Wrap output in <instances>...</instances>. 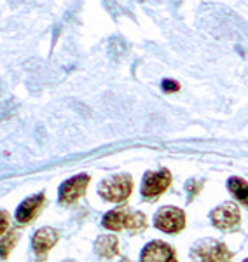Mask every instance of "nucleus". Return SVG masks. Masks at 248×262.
<instances>
[{"instance_id": "4468645a", "label": "nucleus", "mask_w": 248, "mask_h": 262, "mask_svg": "<svg viewBox=\"0 0 248 262\" xmlns=\"http://www.w3.org/2000/svg\"><path fill=\"white\" fill-rule=\"evenodd\" d=\"M7 226H9V213L4 212V210H0V236L6 232Z\"/></svg>"}, {"instance_id": "ddd939ff", "label": "nucleus", "mask_w": 248, "mask_h": 262, "mask_svg": "<svg viewBox=\"0 0 248 262\" xmlns=\"http://www.w3.org/2000/svg\"><path fill=\"white\" fill-rule=\"evenodd\" d=\"M19 238V232L18 231H11L7 236H4L2 239H0V259H6L7 255L11 253L12 247L16 245Z\"/></svg>"}, {"instance_id": "f3484780", "label": "nucleus", "mask_w": 248, "mask_h": 262, "mask_svg": "<svg viewBox=\"0 0 248 262\" xmlns=\"http://www.w3.org/2000/svg\"><path fill=\"white\" fill-rule=\"evenodd\" d=\"M245 262H248V259H246V260H245Z\"/></svg>"}, {"instance_id": "f257e3e1", "label": "nucleus", "mask_w": 248, "mask_h": 262, "mask_svg": "<svg viewBox=\"0 0 248 262\" xmlns=\"http://www.w3.org/2000/svg\"><path fill=\"white\" fill-rule=\"evenodd\" d=\"M103 226L112 231L121 229H138L145 226V215L140 212H133L129 208H116L103 217Z\"/></svg>"}, {"instance_id": "6e6552de", "label": "nucleus", "mask_w": 248, "mask_h": 262, "mask_svg": "<svg viewBox=\"0 0 248 262\" xmlns=\"http://www.w3.org/2000/svg\"><path fill=\"white\" fill-rule=\"evenodd\" d=\"M142 262H175L173 250L163 242H152L142 252Z\"/></svg>"}, {"instance_id": "2eb2a0df", "label": "nucleus", "mask_w": 248, "mask_h": 262, "mask_svg": "<svg viewBox=\"0 0 248 262\" xmlns=\"http://www.w3.org/2000/svg\"><path fill=\"white\" fill-rule=\"evenodd\" d=\"M163 88H165V91H176L178 90V84H175V81H165Z\"/></svg>"}, {"instance_id": "dca6fc26", "label": "nucleus", "mask_w": 248, "mask_h": 262, "mask_svg": "<svg viewBox=\"0 0 248 262\" xmlns=\"http://www.w3.org/2000/svg\"><path fill=\"white\" fill-rule=\"evenodd\" d=\"M63 262H75V260H63Z\"/></svg>"}, {"instance_id": "9d476101", "label": "nucleus", "mask_w": 248, "mask_h": 262, "mask_svg": "<svg viewBox=\"0 0 248 262\" xmlns=\"http://www.w3.org/2000/svg\"><path fill=\"white\" fill-rule=\"evenodd\" d=\"M42 203H44V194H37L33 198H28L27 201H23L19 205L18 212H16V221L19 224H28L37 217V213L40 212Z\"/></svg>"}, {"instance_id": "9b49d317", "label": "nucleus", "mask_w": 248, "mask_h": 262, "mask_svg": "<svg viewBox=\"0 0 248 262\" xmlns=\"http://www.w3.org/2000/svg\"><path fill=\"white\" fill-rule=\"evenodd\" d=\"M95 250L98 255L105 257V259H112L119 252L117 250V238L116 236H100L95 245Z\"/></svg>"}, {"instance_id": "423d86ee", "label": "nucleus", "mask_w": 248, "mask_h": 262, "mask_svg": "<svg viewBox=\"0 0 248 262\" xmlns=\"http://www.w3.org/2000/svg\"><path fill=\"white\" fill-rule=\"evenodd\" d=\"M212 222L218 229L231 231L239 224V208L233 203H224L212 212Z\"/></svg>"}, {"instance_id": "f03ea898", "label": "nucleus", "mask_w": 248, "mask_h": 262, "mask_svg": "<svg viewBox=\"0 0 248 262\" xmlns=\"http://www.w3.org/2000/svg\"><path fill=\"white\" fill-rule=\"evenodd\" d=\"M192 257L199 262H231L233 253L228 250V247L215 239H203L196 245Z\"/></svg>"}, {"instance_id": "20e7f679", "label": "nucleus", "mask_w": 248, "mask_h": 262, "mask_svg": "<svg viewBox=\"0 0 248 262\" xmlns=\"http://www.w3.org/2000/svg\"><path fill=\"white\" fill-rule=\"evenodd\" d=\"M154 224L165 232H178L186 226V213L176 206H165L155 213Z\"/></svg>"}, {"instance_id": "f8f14e48", "label": "nucleus", "mask_w": 248, "mask_h": 262, "mask_svg": "<svg viewBox=\"0 0 248 262\" xmlns=\"http://www.w3.org/2000/svg\"><path fill=\"white\" fill-rule=\"evenodd\" d=\"M228 187H229V191L234 194V198H236L238 201H241L243 205L248 206V184L245 180L234 177V179L229 180Z\"/></svg>"}, {"instance_id": "1a4fd4ad", "label": "nucleus", "mask_w": 248, "mask_h": 262, "mask_svg": "<svg viewBox=\"0 0 248 262\" xmlns=\"http://www.w3.org/2000/svg\"><path fill=\"white\" fill-rule=\"evenodd\" d=\"M56 242H58V232L53 227H42V229L35 232V236L32 239L33 252L39 257H44L56 245Z\"/></svg>"}, {"instance_id": "0eeeda50", "label": "nucleus", "mask_w": 248, "mask_h": 262, "mask_svg": "<svg viewBox=\"0 0 248 262\" xmlns=\"http://www.w3.org/2000/svg\"><path fill=\"white\" fill-rule=\"evenodd\" d=\"M87 184H89V177L87 175H77L69 182H65L60 187V201L63 205H69V203L79 200L86 192Z\"/></svg>"}, {"instance_id": "39448f33", "label": "nucleus", "mask_w": 248, "mask_h": 262, "mask_svg": "<svg viewBox=\"0 0 248 262\" xmlns=\"http://www.w3.org/2000/svg\"><path fill=\"white\" fill-rule=\"evenodd\" d=\"M171 182V173L168 170L159 171H149L144 177V184H142V194L147 200H157L163 192L168 189Z\"/></svg>"}, {"instance_id": "7ed1b4c3", "label": "nucleus", "mask_w": 248, "mask_h": 262, "mask_svg": "<svg viewBox=\"0 0 248 262\" xmlns=\"http://www.w3.org/2000/svg\"><path fill=\"white\" fill-rule=\"evenodd\" d=\"M133 182L129 175H117L114 179L103 180L100 185V194L108 201H124L131 194Z\"/></svg>"}]
</instances>
